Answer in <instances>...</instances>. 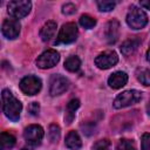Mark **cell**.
Segmentation results:
<instances>
[{
  "instance_id": "obj_11",
  "label": "cell",
  "mask_w": 150,
  "mask_h": 150,
  "mask_svg": "<svg viewBox=\"0 0 150 150\" xmlns=\"http://www.w3.org/2000/svg\"><path fill=\"white\" fill-rule=\"evenodd\" d=\"M20 28H21V25H20L19 20L12 18V19H6L2 22L1 32H2L4 36L7 39H15V38H18V35L20 33Z\"/></svg>"
},
{
  "instance_id": "obj_19",
  "label": "cell",
  "mask_w": 150,
  "mask_h": 150,
  "mask_svg": "<svg viewBox=\"0 0 150 150\" xmlns=\"http://www.w3.org/2000/svg\"><path fill=\"white\" fill-rule=\"evenodd\" d=\"M81 67V60L75 56V55H71L69 56L66 61H64V68L68 70V71H71V73H75L80 69Z\"/></svg>"
},
{
  "instance_id": "obj_17",
  "label": "cell",
  "mask_w": 150,
  "mask_h": 150,
  "mask_svg": "<svg viewBox=\"0 0 150 150\" xmlns=\"http://www.w3.org/2000/svg\"><path fill=\"white\" fill-rule=\"evenodd\" d=\"M80 107V101L77 98H74L68 102L67 108H66V114H64V121L67 124H70L75 117V111Z\"/></svg>"
},
{
  "instance_id": "obj_27",
  "label": "cell",
  "mask_w": 150,
  "mask_h": 150,
  "mask_svg": "<svg viewBox=\"0 0 150 150\" xmlns=\"http://www.w3.org/2000/svg\"><path fill=\"white\" fill-rule=\"evenodd\" d=\"M142 150H150V134L145 132L142 136Z\"/></svg>"
},
{
  "instance_id": "obj_29",
  "label": "cell",
  "mask_w": 150,
  "mask_h": 150,
  "mask_svg": "<svg viewBox=\"0 0 150 150\" xmlns=\"http://www.w3.org/2000/svg\"><path fill=\"white\" fill-rule=\"evenodd\" d=\"M139 5L146 9H150V0H142L139 1Z\"/></svg>"
},
{
  "instance_id": "obj_25",
  "label": "cell",
  "mask_w": 150,
  "mask_h": 150,
  "mask_svg": "<svg viewBox=\"0 0 150 150\" xmlns=\"http://www.w3.org/2000/svg\"><path fill=\"white\" fill-rule=\"evenodd\" d=\"M75 12H76V6H75L74 4L68 2V4H66V5H63V6H62V13H63V14H66V15L74 14Z\"/></svg>"
},
{
  "instance_id": "obj_1",
  "label": "cell",
  "mask_w": 150,
  "mask_h": 150,
  "mask_svg": "<svg viewBox=\"0 0 150 150\" xmlns=\"http://www.w3.org/2000/svg\"><path fill=\"white\" fill-rule=\"evenodd\" d=\"M1 101H2V111L6 115V117L13 122H16L20 118V112L22 110L21 102L16 97H14L8 89L2 90Z\"/></svg>"
},
{
  "instance_id": "obj_26",
  "label": "cell",
  "mask_w": 150,
  "mask_h": 150,
  "mask_svg": "<svg viewBox=\"0 0 150 150\" xmlns=\"http://www.w3.org/2000/svg\"><path fill=\"white\" fill-rule=\"evenodd\" d=\"M109 145H110V143L108 139H101L95 143L94 149L95 150H109Z\"/></svg>"
},
{
  "instance_id": "obj_6",
  "label": "cell",
  "mask_w": 150,
  "mask_h": 150,
  "mask_svg": "<svg viewBox=\"0 0 150 150\" xmlns=\"http://www.w3.org/2000/svg\"><path fill=\"white\" fill-rule=\"evenodd\" d=\"M19 87H20V89H21V91L23 94H26V95H35L41 90L42 83H41V80L38 76L28 75V76H25L20 81Z\"/></svg>"
},
{
  "instance_id": "obj_22",
  "label": "cell",
  "mask_w": 150,
  "mask_h": 150,
  "mask_svg": "<svg viewBox=\"0 0 150 150\" xmlns=\"http://www.w3.org/2000/svg\"><path fill=\"white\" fill-rule=\"evenodd\" d=\"M80 25L83 28H86V29H90V28H93L96 25V20L94 18H91V16L86 14V15H82L80 18Z\"/></svg>"
},
{
  "instance_id": "obj_4",
  "label": "cell",
  "mask_w": 150,
  "mask_h": 150,
  "mask_svg": "<svg viewBox=\"0 0 150 150\" xmlns=\"http://www.w3.org/2000/svg\"><path fill=\"white\" fill-rule=\"evenodd\" d=\"M79 35L77 26L74 22H68L62 26V28L59 32L57 39L55 41L56 45H68L74 41H76Z\"/></svg>"
},
{
  "instance_id": "obj_24",
  "label": "cell",
  "mask_w": 150,
  "mask_h": 150,
  "mask_svg": "<svg viewBox=\"0 0 150 150\" xmlns=\"http://www.w3.org/2000/svg\"><path fill=\"white\" fill-rule=\"evenodd\" d=\"M138 81L144 86H150V69H142L137 76Z\"/></svg>"
},
{
  "instance_id": "obj_28",
  "label": "cell",
  "mask_w": 150,
  "mask_h": 150,
  "mask_svg": "<svg viewBox=\"0 0 150 150\" xmlns=\"http://www.w3.org/2000/svg\"><path fill=\"white\" fill-rule=\"evenodd\" d=\"M28 110H29L30 115L36 116V115L39 114V111H40V105H39V103H38V102H32V103L29 104V107H28Z\"/></svg>"
},
{
  "instance_id": "obj_10",
  "label": "cell",
  "mask_w": 150,
  "mask_h": 150,
  "mask_svg": "<svg viewBox=\"0 0 150 150\" xmlns=\"http://www.w3.org/2000/svg\"><path fill=\"white\" fill-rule=\"evenodd\" d=\"M118 62V56L114 50H107L98 54L95 59V64L100 69H109Z\"/></svg>"
},
{
  "instance_id": "obj_9",
  "label": "cell",
  "mask_w": 150,
  "mask_h": 150,
  "mask_svg": "<svg viewBox=\"0 0 150 150\" xmlns=\"http://www.w3.org/2000/svg\"><path fill=\"white\" fill-rule=\"evenodd\" d=\"M68 87H69V81L64 76L60 74L52 75L49 81V94L52 96H57L63 94L68 89Z\"/></svg>"
},
{
  "instance_id": "obj_30",
  "label": "cell",
  "mask_w": 150,
  "mask_h": 150,
  "mask_svg": "<svg viewBox=\"0 0 150 150\" xmlns=\"http://www.w3.org/2000/svg\"><path fill=\"white\" fill-rule=\"evenodd\" d=\"M146 60L150 62V43H149V48H148V52H146Z\"/></svg>"
},
{
  "instance_id": "obj_13",
  "label": "cell",
  "mask_w": 150,
  "mask_h": 150,
  "mask_svg": "<svg viewBox=\"0 0 150 150\" xmlns=\"http://www.w3.org/2000/svg\"><path fill=\"white\" fill-rule=\"evenodd\" d=\"M128 82V75L124 71H115L108 79V84L112 89H120Z\"/></svg>"
},
{
  "instance_id": "obj_14",
  "label": "cell",
  "mask_w": 150,
  "mask_h": 150,
  "mask_svg": "<svg viewBox=\"0 0 150 150\" xmlns=\"http://www.w3.org/2000/svg\"><path fill=\"white\" fill-rule=\"evenodd\" d=\"M64 143H66V146L70 150H79L82 146V141H81L79 134L74 130H71L67 134Z\"/></svg>"
},
{
  "instance_id": "obj_31",
  "label": "cell",
  "mask_w": 150,
  "mask_h": 150,
  "mask_svg": "<svg viewBox=\"0 0 150 150\" xmlns=\"http://www.w3.org/2000/svg\"><path fill=\"white\" fill-rule=\"evenodd\" d=\"M146 112H148V115L150 116V102H149L148 105H146Z\"/></svg>"
},
{
  "instance_id": "obj_16",
  "label": "cell",
  "mask_w": 150,
  "mask_h": 150,
  "mask_svg": "<svg viewBox=\"0 0 150 150\" xmlns=\"http://www.w3.org/2000/svg\"><path fill=\"white\" fill-rule=\"evenodd\" d=\"M141 45V40L138 38H132V39H129L127 41H124L121 46V52L123 55L128 56L130 54H134L136 52V49L138 48V46Z\"/></svg>"
},
{
  "instance_id": "obj_23",
  "label": "cell",
  "mask_w": 150,
  "mask_h": 150,
  "mask_svg": "<svg viewBox=\"0 0 150 150\" xmlns=\"http://www.w3.org/2000/svg\"><path fill=\"white\" fill-rule=\"evenodd\" d=\"M116 4L114 1H108V0H103V1H97V7L101 12H110L115 8Z\"/></svg>"
},
{
  "instance_id": "obj_3",
  "label": "cell",
  "mask_w": 150,
  "mask_h": 150,
  "mask_svg": "<svg viewBox=\"0 0 150 150\" xmlns=\"http://www.w3.org/2000/svg\"><path fill=\"white\" fill-rule=\"evenodd\" d=\"M127 23L132 29H142L148 23V15L143 9L131 6L127 14Z\"/></svg>"
},
{
  "instance_id": "obj_7",
  "label": "cell",
  "mask_w": 150,
  "mask_h": 150,
  "mask_svg": "<svg viewBox=\"0 0 150 150\" xmlns=\"http://www.w3.org/2000/svg\"><path fill=\"white\" fill-rule=\"evenodd\" d=\"M59 61H60V54L54 49H47L38 56L36 66L41 69H48L56 66Z\"/></svg>"
},
{
  "instance_id": "obj_18",
  "label": "cell",
  "mask_w": 150,
  "mask_h": 150,
  "mask_svg": "<svg viewBox=\"0 0 150 150\" xmlns=\"http://www.w3.org/2000/svg\"><path fill=\"white\" fill-rule=\"evenodd\" d=\"M15 145V137L8 132H1L0 135V150H9Z\"/></svg>"
},
{
  "instance_id": "obj_15",
  "label": "cell",
  "mask_w": 150,
  "mask_h": 150,
  "mask_svg": "<svg viewBox=\"0 0 150 150\" xmlns=\"http://www.w3.org/2000/svg\"><path fill=\"white\" fill-rule=\"evenodd\" d=\"M56 32V22L55 21H47L41 30H40V38L42 41H49Z\"/></svg>"
},
{
  "instance_id": "obj_8",
  "label": "cell",
  "mask_w": 150,
  "mask_h": 150,
  "mask_svg": "<svg viewBox=\"0 0 150 150\" xmlns=\"http://www.w3.org/2000/svg\"><path fill=\"white\" fill-rule=\"evenodd\" d=\"M43 135H45V132H43L42 127H40L38 124L28 125L23 131V137H25L26 142L33 146H36L41 143Z\"/></svg>"
},
{
  "instance_id": "obj_5",
  "label": "cell",
  "mask_w": 150,
  "mask_h": 150,
  "mask_svg": "<svg viewBox=\"0 0 150 150\" xmlns=\"http://www.w3.org/2000/svg\"><path fill=\"white\" fill-rule=\"evenodd\" d=\"M32 8V4L28 0H13L9 1L7 5V11L11 16L14 19H21L25 18Z\"/></svg>"
},
{
  "instance_id": "obj_2",
  "label": "cell",
  "mask_w": 150,
  "mask_h": 150,
  "mask_svg": "<svg viewBox=\"0 0 150 150\" xmlns=\"http://www.w3.org/2000/svg\"><path fill=\"white\" fill-rule=\"evenodd\" d=\"M142 100V93L139 90H135V89H130V90H125L121 94H118L116 96V98L114 100V108L115 109H122L125 107H129L131 104H135L137 102H139Z\"/></svg>"
},
{
  "instance_id": "obj_21",
  "label": "cell",
  "mask_w": 150,
  "mask_h": 150,
  "mask_svg": "<svg viewBox=\"0 0 150 150\" xmlns=\"http://www.w3.org/2000/svg\"><path fill=\"white\" fill-rule=\"evenodd\" d=\"M116 150H136V145L131 139L123 138L117 143Z\"/></svg>"
},
{
  "instance_id": "obj_12",
  "label": "cell",
  "mask_w": 150,
  "mask_h": 150,
  "mask_svg": "<svg viewBox=\"0 0 150 150\" xmlns=\"http://www.w3.org/2000/svg\"><path fill=\"white\" fill-rule=\"evenodd\" d=\"M105 39L108 43H115L120 36V23L117 20H110L105 26Z\"/></svg>"
},
{
  "instance_id": "obj_20",
  "label": "cell",
  "mask_w": 150,
  "mask_h": 150,
  "mask_svg": "<svg viewBox=\"0 0 150 150\" xmlns=\"http://www.w3.org/2000/svg\"><path fill=\"white\" fill-rule=\"evenodd\" d=\"M60 127L57 124H50L49 125V130H48V138L52 143H55L59 141L60 138Z\"/></svg>"
}]
</instances>
